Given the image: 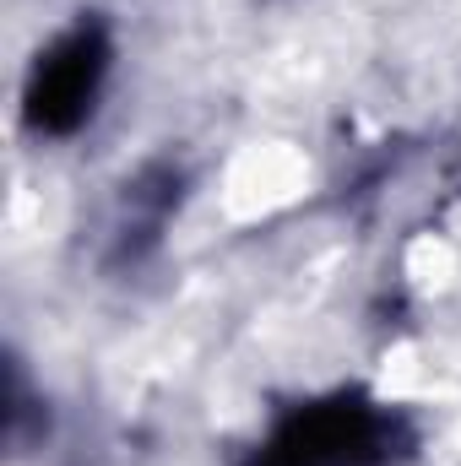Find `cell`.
Returning <instances> with one entry per match:
<instances>
[{
    "mask_svg": "<svg viewBox=\"0 0 461 466\" xmlns=\"http://www.w3.org/2000/svg\"><path fill=\"white\" fill-rule=\"evenodd\" d=\"M98 71H104L98 38H93V33L66 38V44L38 66V87H33V98H38V119H44L49 130H71L77 119L93 109L87 98L98 93Z\"/></svg>",
    "mask_w": 461,
    "mask_h": 466,
    "instance_id": "1",
    "label": "cell"
}]
</instances>
